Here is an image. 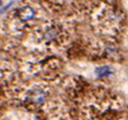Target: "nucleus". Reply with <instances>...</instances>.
Instances as JSON below:
<instances>
[{
	"instance_id": "nucleus-3",
	"label": "nucleus",
	"mask_w": 128,
	"mask_h": 120,
	"mask_svg": "<svg viewBox=\"0 0 128 120\" xmlns=\"http://www.w3.org/2000/svg\"><path fill=\"white\" fill-rule=\"evenodd\" d=\"M1 4H2V2H1V1H0V5H1Z\"/></svg>"
},
{
	"instance_id": "nucleus-1",
	"label": "nucleus",
	"mask_w": 128,
	"mask_h": 120,
	"mask_svg": "<svg viewBox=\"0 0 128 120\" xmlns=\"http://www.w3.org/2000/svg\"><path fill=\"white\" fill-rule=\"evenodd\" d=\"M97 74L99 77H104V76H108L110 75V69L103 67V68H99L97 69Z\"/></svg>"
},
{
	"instance_id": "nucleus-2",
	"label": "nucleus",
	"mask_w": 128,
	"mask_h": 120,
	"mask_svg": "<svg viewBox=\"0 0 128 120\" xmlns=\"http://www.w3.org/2000/svg\"><path fill=\"white\" fill-rule=\"evenodd\" d=\"M11 4H12V2H10V3H9V4H7L6 6H4V7H3L1 10H0V14H1V13H3L4 11H6V10H7V9H8V8L11 6Z\"/></svg>"
}]
</instances>
